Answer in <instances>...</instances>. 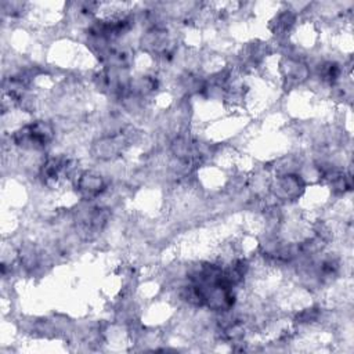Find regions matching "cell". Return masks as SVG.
<instances>
[{"label": "cell", "mask_w": 354, "mask_h": 354, "mask_svg": "<svg viewBox=\"0 0 354 354\" xmlns=\"http://www.w3.org/2000/svg\"><path fill=\"white\" fill-rule=\"evenodd\" d=\"M76 189L86 201H90L105 191V181L101 174L87 170L79 174L76 178Z\"/></svg>", "instance_id": "6da1fadb"}]
</instances>
